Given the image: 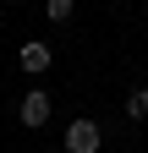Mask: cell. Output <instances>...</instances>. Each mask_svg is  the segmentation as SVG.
Returning <instances> with one entry per match:
<instances>
[{
    "label": "cell",
    "mask_w": 148,
    "mask_h": 153,
    "mask_svg": "<svg viewBox=\"0 0 148 153\" xmlns=\"http://www.w3.org/2000/svg\"><path fill=\"white\" fill-rule=\"evenodd\" d=\"M99 142H104V131H99V120H88V115H77V120L66 126V153H99Z\"/></svg>",
    "instance_id": "obj_1"
},
{
    "label": "cell",
    "mask_w": 148,
    "mask_h": 153,
    "mask_svg": "<svg viewBox=\"0 0 148 153\" xmlns=\"http://www.w3.org/2000/svg\"><path fill=\"white\" fill-rule=\"evenodd\" d=\"M49 109H55V99L44 88H33V93H22V104H16V120H22V126H44Z\"/></svg>",
    "instance_id": "obj_2"
},
{
    "label": "cell",
    "mask_w": 148,
    "mask_h": 153,
    "mask_svg": "<svg viewBox=\"0 0 148 153\" xmlns=\"http://www.w3.org/2000/svg\"><path fill=\"white\" fill-rule=\"evenodd\" d=\"M49 60H55V55H49V44H44V38H28V44L16 49V66H22V71H33V76H39V71H49Z\"/></svg>",
    "instance_id": "obj_3"
},
{
    "label": "cell",
    "mask_w": 148,
    "mask_h": 153,
    "mask_svg": "<svg viewBox=\"0 0 148 153\" xmlns=\"http://www.w3.org/2000/svg\"><path fill=\"white\" fill-rule=\"evenodd\" d=\"M126 115H132V120H148V88H132V93H126Z\"/></svg>",
    "instance_id": "obj_4"
},
{
    "label": "cell",
    "mask_w": 148,
    "mask_h": 153,
    "mask_svg": "<svg viewBox=\"0 0 148 153\" xmlns=\"http://www.w3.org/2000/svg\"><path fill=\"white\" fill-rule=\"evenodd\" d=\"M71 11H77V0H44V16H49V22H71Z\"/></svg>",
    "instance_id": "obj_5"
}]
</instances>
